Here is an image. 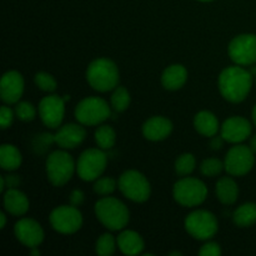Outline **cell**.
<instances>
[{"instance_id":"19","label":"cell","mask_w":256,"mask_h":256,"mask_svg":"<svg viewBox=\"0 0 256 256\" xmlns=\"http://www.w3.org/2000/svg\"><path fill=\"white\" fill-rule=\"evenodd\" d=\"M29 199L16 188L8 189L4 192V209L12 216H22L29 212Z\"/></svg>"},{"instance_id":"16","label":"cell","mask_w":256,"mask_h":256,"mask_svg":"<svg viewBox=\"0 0 256 256\" xmlns=\"http://www.w3.org/2000/svg\"><path fill=\"white\" fill-rule=\"evenodd\" d=\"M252 128L249 120L242 116H232L222 122L220 135L226 142L240 144L252 135Z\"/></svg>"},{"instance_id":"31","label":"cell","mask_w":256,"mask_h":256,"mask_svg":"<svg viewBox=\"0 0 256 256\" xmlns=\"http://www.w3.org/2000/svg\"><path fill=\"white\" fill-rule=\"evenodd\" d=\"M34 82L40 90L45 92H54L58 88V82L52 74L45 72H39L35 74Z\"/></svg>"},{"instance_id":"27","label":"cell","mask_w":256,"mask_h":256,"mask_svg":"<svg viewBox=\"0 0 256 256\" xmlns=\"http://www.w3.org/2000/svg\"><path fill=\"white\" fill-rule=\"evenodd\" d=\"M110 102H112V108L118 112H122L129 108L130 102H132V96L130 92H128L126 88L119 86L118 85L114 90H112V98H110Z\"/></svg>"},{"instance_id":"13","label":"cell","mask_w":256,"mask_h":256,"mask_svg":"<svg viewBox=\"0 0 256 256\" xmlns=\"http://www.w3.org/2000/svg\"><path fill=\"white\" fill-rule=\"evenodd\" d=\"M38 112L45 126L58 129L65 116V99L55 94L48 95L40 100Z\"/></svg>"},{"instance_id":"41","label":"cell","mask_w":256,"mask_h":256,"mask_svg":"<svg viewBox=\"0 0 256 256\" xmlns=\"http://www.w3.org/2000/svg\"><path fill=\"white\" fill-rule=\"evenodd\" d=\"M5 179L4 176H0V192H5Z\"/></svg>"},{"instance_id":"14","label":"cell","mask_w":256,"mask_h":256,"mask_svg":"<svg viewBox=\"0 0 256 256\" xmlns=\"http://www.w3.org/2000/svg\"><path fill=\"white\" fill-rule=\"evenodd\" d=\"M14 234L18 242L30 249L39 246L44 242L45 238L42 225L36 220L30 219V218H22L15 224Z\"/></svg>"},{"instance_id":"35","label":"cell","mask_w":256,"mask_h":256,"mask_svg":"<svg viewBox=\"0 0 256 256\" xmlns=\"http://www.w3.org/2000/svg\"><path fill=\"white\" fill-rule=\"evenodd\" d=\"M198 254L202 256H219L222 254V248L218 242H208L200 248Z\"/></svg>"},{"instance_id":"24","label":"cell","mask_w":256,"mask_h":256,"mask_svg":"<svg viewBox=\"0 0 256 256\" xmlns=\"http://www.w3.org/2000/svg\"><path fill=\"white\" fill-rule=\"evenodd\" d=\"M22 162L20 150L12 144H2L0 148V166L6 172L19 169Z\"/></svg>"},{"instance_id":"38","label":"cell","mask_w":256,"mask_h":256,"mask_svg":"<svg viewBox=\"0 0 256 256\" xmlns=\"http://www.w3.org/2000/svg\"><path fill=\"white\" fill-rule=\"evenodd\" d=\"M4 179H5V186H6L8 189L16 188L18 184L20 182V179L18 175H6V176H4Z\"/></svg>"},{"instance_id":"33","label":"cell","mask_w":256,"mask_h":256,"mask_svg":"<svg viewBox=\"0 0 256 256\" xmlns=\"http://www.w3.org/2000/svg\"><path fill=\"white\" fill-rule=\"evenodd\" d=\"M116 186L118 182H115L112 178H99L95 180L92 189H94L95 194L100 195V196H109L115 192Z\"/></svg>"},{"instance_id":"26","label":"cell","mask_w":256,"mask_h":256,"mask_svg":"<svg viewBox=\"0 0 256 256\" xmlns=\"http://www.w3.org/2000/svg\"><path fill=\"white\" fill-rule=\"evenodd\" d=\"M116 142V132L110 125H102L95 130V142L102 150L112 149Z\"/></svg>"},{"instance_id":"39","label":"cell","mask_w":256,"mask_h":256,"mask_svg":"<svg viewBox=\"0 0 256 256\" xmlns=\"http://www.w3.org/2000/svg\"><path fill=\"white\" fill-rule=\"evenodd\" d=\"M249 146H250V149H252V152L256 154V134L254 135V136H252V139H250Z\"/></svg>"},{"instance_id":"43","label":"cell","mask_w":256,"mask_h":256,"mask_svg":"<svg viewBox=\"0 0 256 256\" xmlns=\"http://www.w3.org/2000/svg\"><path fill=\"white\" fill-rule=\"evenodd\" d=\"M170 255H182V252H170Z\"/></svg>"},{"instance_id":"44","label":"cell","mask_w":256,"mask_h":256,"mask_svg":"<svg viewBox=\"0 0 256 256\" xmlns=\"http://www.w3.org/2000/svg\"><path fill=\"white\" fill-rule=\"evenodd\" d=\"M198 2H212V0H198Z\"/></svg>"},{"instance_id":"9","label":"cell","mask_w":256,"mask_h":256,"mask_svg":"<svg viewBox=\"0 0 256 256\" xmlns=\"http://www.w3.org/2000/svg\"><path fill=\"white\" fill-rule=\"evenodd\" d=\"M185 230L196 240H210L219 230L218 219L208 210H195L185 218Z\"/></svg>"},{"instance_id":"40","label":"cell","mask_w":256,"mask_h":256,"mask_svg":"<svg viewBox=\"0 0 256 256\" xmlns=\"http://www.w3.org/2000/svg\"><path fill=\"white\" fill-rule=\"evenodd\" d=\"M0 220H2V224H0V229H4V228L6 226V215H5L4 212H2V214H0Z\"/></svg>"},{"instance_id":"28","label":"cell","mask_w":256,"mask_h":256,"mask_svg":"<svg viewBox=\"0 0 256 256\" xmlns=\"http://www.w3.org/2000/svg\"><path fill=\"white\" fill-rule=\"evenodd\" d=\"M116 246V239L109 232H105L98 238L96 244H95V252L99 256H110L114 254Z\"/></svg>"},{"instance_id":"42","label":"cell","mask_w":256,"mask_h":256,"mask_svg":"<svg viewBox=\"0 0 256 256\" xmlns=\"http://www.w3.org/2000/svg\"><path fill=\"white\" fill-rule=\"evenodd\" d=\"M252 122H254V125H255V126H256V105H255L254 108H252Z\"/></svg>"},{"instance_id":"21","label":"cell","mask_w":256,"mask_h":256,"mask_svg":"<svg viewBox=\"0 0 256 256\" xmlns=\"http://www.w3.org/2000/svg\"><path fill=\"white\" fill-rule=\"evenodd\" d=\"M188 80V70L182 64H172L162 72V84L164 89L175 92L182 89Z\"/></svg>"},{"instance_id":"10","label":"cell","mask_w":256,"mask_h":256,"mask_svg":"<svg viewBox=\"0 0 256 256\" xmlns=\"http://www.w3.org/2000/svg\"><path fill=\"white\" fill-rule=\"evenodd\" d=\"M49 222L52 229L59 234L72 235L82 226V214L74 205H62L50 212Z\"/></svg>"},{"instance_id":"25","label":"cell","mask_w":256,"mask_h":256,"mask_svg":"<svg viewBox=\"0 0 256 256\" xmlns=\"http://www.w3.org/2000/svg\"><path fill=\"white\" fill-rule=\"evenodd\" d=\"M232 222L239 228H250L256 222V204L245 202L232 212Z\"/></svg>"},{"instance_id":"23","label":"cell","mask_w":256,"mask_h":256,"mask_svg":"<svg viewBox=\"0 0 256 256\" xmlns=\"http://www.w3.org/2000/svg\"><path fill=\"white\" fill-rule=\"evenodd\" d=\"M216 198L222 204L232 205L236 202L239 196V188L235 180L230 176L220 178L215 186Z\"/></svg>"},{"instance_id":"32","label":"cell","mask_w":256,"mask_h":256,"mask_svg":"<svg viewBox=\"0 0 256 256\" xmlns=\"http://www.w3.org/2000/svg\"><path fill=\"white\" fill-rule=\"evenodd\" d=\"M15 116L22 122H32L36 118V109L29 102H19L15 104Z\"/></svg>"},{"instance_id":"11","label":"cell","mask_w":256,"mask_h":256,"mask_svg":"<svg viewBox=\"0 0 256 256\" xmlns=\"http://www.w3.org/2000/svg\"><path fill=\"white\" fill-rule=\"evenodd\" d=\"M255 164V152L249 145L235 144L225 156V170L232 176H244L249 174Z\"/></svg>"},{"instance_id":"22","label":"cell","mask_w":256,"mask_h":256,"mask_svg":"<svg viewBox=\"0 0 256 256\" xmlns=\"http://www.w3.org/2000/svg\"><path fill=\"white\" fill-rule=\"evenodd\" d=\"M194 128L200 135L205 138H212L218 135L220 130L219 120L212 112L202 110L194 116Z\"/></svg>"},{"instance_id":"2","label":"cell","mask_w":256,"mask_h":256,"mask_svg":"<svg viewBox=\"0 0 256 256\" xmlns=\"http://www.w3.org/2000/svg\"><path fill=\"white\" fill-rule=\"evenodd\" d=\"M88 84L94 90L108 92L114 90L119 85L120 74L116 64L108 58H98L88 65Z\"/></svg>"},{"instance_id":"29","label":"cell","mask_w":256,"mask_h":256,"mask_svg":"<svg viewBox=\"0 0 256 256\" xmlns=\"http://www.w3.org/2000/svg\"><path fill=\"white\" fill-rule=\"evenodd\" d=\"M195 166H196V159L190 152H185L178 156L176 162H175V172H176L178 176H188L194 172Z\"/></svg>"},{"instance_id":"18","label":"cell","mask_w":256,"mask_h":256,"mask_svg":"<svg viewBox=\"0 0 256 256\" xmlns=\"http://www.w3.org/2000/svg\"><path fill=\"white\" fill-rule=\"evenodd\" d=\"M172 122L165 116H152L142 125V135L150 142H162L172 132Z\"/></svg>"},{"instance_id":"5","label":"cell","mask_w":256,"mask_h":256,"mask_svg":"<svg viewBox=\"0 0 256 256\" xmlns=\"http://www.w3.org/2000/svg\"><path fill=\"white\" fill-rule=\"evenodd\" d=\"M172 196L175 202L185 208L199 206L208 196V186L200 179L182 176L172 188Z\"/></svg>"},{"instance_id":"3","label":"cell","mask_w":256,"mask_h":256,"mask_svg":"<svg viewBox=\"0 0 256 256\" xmlns=\"http://www.w3.org/2000/svg\"><path fill=\"white\" fill-rule=\"evenodd\" d=\"M94 210L98 220L112 232H119L129 224V209L116 198L102 196L96 202Z\"/></svg>"},{"instance_id":"34","label":"cell","mask_w":256,"mask_h":256,"mask_svg":"<svg viewBox=\"0 0 256 256\" xmlns=\"http://www.w3.org/2000/svg\"><path fill=\"white\" fill-rule=\"evenodd\" d=\"M15 118V112H12L9 106L6 105H2V109H0V122H2V129H8V128L12 126V122H14Z\"/></svg>"},{"instance_id":"37","label":"cell","mask_w":256,"mask_h":256,"mask_svg":"<svg viewBox=\"0 0 256 256\" xmlns=\"http://www.w3.org/2000/svg\"><path fill=\"white\" fill-rule=\"evenodd\" d=\"M225 142H225V139L222 136V135H220V136L215 135V136L210 138V144L209 145H210V148H212V150H220L222 146H224Z\"/></svg>"},{"instance_id":"4","label":"cell","mask_w":256,"mask_h":256,"mask_svg":"<svg viewBox=\"0 0 256 256\" xmlns=\"http://www.w3.org/2000/svg\"><path fill=\"white\" fill-rule=\"evenodd\" d=\"M46 176L54 186H64L76 172V164L72 155L65 149L55 150L46 158L45 162Z\"/></svg>"},{"instance_id":"6","label":"cell","mask_w":256,"mask_h":256,"mask_svg":"<svg viewBox=\"0 0 256 256\" xmlns=\"http://www.w3.org/2000/svg\"><path fill=\"white\" fill-rule=\"evenodd\" d=\"M112 114L110 105L102 98L89 96L78 102L75 119L85 126H96L108 120Z\"/></svg>"},{"instance_id":"8","label":"cell","mask_w":256,"mask_h":256,"mask_svg":"<svg viewBox=\"0 0 256 256\" xmlns=\"http://www.w3.org/2000/svg\"><path fill=\"white\" fill-rule=\"evenodd\" d=\"M108 165V155L100 148L86 149L80 154L76 162V172L84 182H95L105 172Z\"/></svg>"},{"instance_id":"15","label":"cell","mask_w":256,"mask_h":256,"mask_svg":"<svg viewBox=\"0 0 256 256\" xmlns=\"http://www.w3.org/2000/svg\"><path fill=\"white\" fill-rule=\"evenodd\" d=\"M24 78L16 70H9L5 72L0 82V96L8 105L19 102L20 98L24 94Z\"/></svg>"},{"instance_id":"1","label":"cell","mask_w":256,"mask_h":256,"mask_svg":"<svg viewBox=\"0 0 256 256\" xmlns=\"http://www.w3.org/2000/svg\"><path fill=\"white\" fill-rule=\"evenodd\" d=\"M252 76L254 75L252 72L244 69L242 65L225 68L218 79L220 94L225 100L232 104L244 102L252 92Z\"/></svg>"},{"instance_id":"45","label":"cell","mask_w":256,"mask_h":256,"mask_svg":"<svg viewBox=\"0 0 256 256\" xmlns=\"http://www.w3.org/2000/svg\"><path fill=\"white\" fill-rule=\"evenodd\" d=\"M255 82H256V75H255Z\"/></svg>"},{"instance_id":"12","label":"cell","mask_w":256,"mask_h":256,"mask_svg":"<svg viewBox=\"0 0 256 256\" xmlns=\"http://www.w3.org/2000/svg\"><path fill=\"white\" fill-rule=\"evenodd\" d=\"M228 54L236 65L248 66L256 62V34H240L228 46Z\"/></svg>"},{"instance_id":"36","label":"cell","mask_w":256,"mask_h":256,"mask_svg":"<svg viewBox=\"0 0 256 256\" xmlns=\"http://www.w3.org/2000/svg\"><path fill=\"white\" fill-rule=\"evenodd\" d=\"M69 200H70V204L72 205H74V206H79V205H82L85 200L84 192L79 189L72 190V194H70V196H69Z\"/></svg>"},{"instance_id":"7","label":"cell","mask_w":256,"mask_h":256,"mask_svg":"<svg viewBox=\"0 0 256 256\" xmlns=\"http://www.w3.org/2000/svg\"><path fill=\"white\" fill-rule=\"evenodd\" d=\"M118 188L126 199L134 202H145L152 194L149 180L138 170H126L120 175Z\"/></svg>"},{"instance_id":"20","label":"cell","mask_w":256,"mask_h":256,"mask_svg":"<svg viewBox=\"0 0 256 256\" xmlns=\"http://www.w3.org/2000/svg\"><path fill=\"white\" fill-rule=\"evenodd\" d=\"M118 248L125 255H139L142 254L145 248L144 239L139 232L134 230H124L116 238Z\"/></svg>"},{"instance_id":"30","label":"cell","mask_w":256,"mask_h":256,"mask_svg":"<svg viewBox=\"0 0 256 256\" xmlns=\"http://www.w3.org/2000/svg\"><path fill=\"white\" fill-rule=\"evenodd\" d=\"M225 169L224 162L216 158H208L200 164V172L206 178H215Z\"/></svg>"},{"instance_id":"17","label":"cell","mask_w":256,"mask_h":256,"mask_svg":"<svg viewBox=\"0 0 256 256\" xmlns=\"http://www.w3.org/2000/svg\"><path fill=\"white\" fill-rule=\"evenodd\" d=\"M86 139V130L82 126V124L78 122H70V124H65L58 129L56 134L54 135L55 144L60 148V149H75L79 146L80 144L84 142Z\"/></svg>"}]
</instances>
